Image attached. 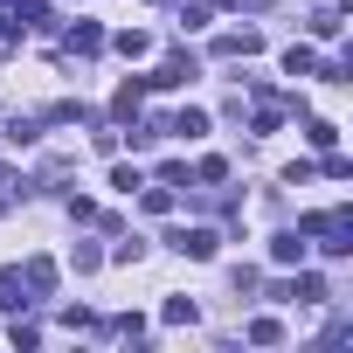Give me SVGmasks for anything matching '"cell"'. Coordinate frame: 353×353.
Segmentation results:
<instances>
[{
	"label": "cell",
	"instance_id": "cell-9",
	"mask_svg": "<svg viewBox=\"0 0 353 353\" xmlns=\"http://www.w3.org/2000/svg\"><path fill=\"white\" fill-rule=\"evenodd\" d=\"M284 70H291V77H312V70H319V56L298 42V49H284Z\"/></svg>",
	"mask_w": 353,
	"mask_h": 353
},
{
	"label": "cell",
	"instance_id": "cell-1",
	"mask_svg": "<svg viewBox=\"0 0 353 353\" xmlns=\"http://www.w3.org/2000/svg\"><path fill=\"white\" fill-rule=\"evenodd\" d=\"M166 243H173V250H181V256H194V263H208V256L222 250V236H215V229H173Z\"/></svg>",
	"mask_w": 353,
	"mask_h": 353
},
{
	"label": "cell",
	"instance_id": "cell-6",
	"mask_svg": "<svg viewBox=\"0 0 353 353\" xmlns=\"http://www.w3.org/2000/svg\"><path fill=\"white\" fill-rule=\"evenodd\" d=\"M166 132H181V139H201V132H208V111H194V104H188V111H173V118H166Z\"/></svg>",
	"mask_w": 353,
	"mask_h": 353
},
{
	"label": "cell",
	"instance_id": "cell-15",
	"mask_svg": "<svg viewBox=\"0 0 353 353\" xmlns=\"http://www.w3.org/2000/svg\"><path fill=\"white\" fill-rule=\"evenodd\" d=\"M145 49H152V42H145L139 28H125V35H118V56H145Z\"/></svg>",
	"mask_w": 353,
	"mask_h": 353
},
{
	"label": "cell",
	"instance_id": "cell-13",
	"mask_svg": "<svg viewBox=\"0 0 353 353\" xmlns=\"http://www.w3.org/2000/svg\"><path fill=\"white\" fill-rule=\"evenodd\" d=\"M139 97H145V83H125L118 90V118H139Z\"/></svg>",
	"mask_w": 353,
	"mask_h": 353
},
{
	"label": "cell",
	"instance_id": "cell-11",
	"mask_svg": "<svg viewBox=\"0 0 353 353\" xmlns=\"http://www.w3.org/2000/svg\"><path fill=\"white\" fill-rule=\"evenodd\" d=\"M305 139H312V145H319V152H332V145H339V132H332V125H325V118H312V125H305Z\"/></svg>",
	"mask_w": 353,
	"mask_h": 353
},
{
	"label": "cell",
	"instance_id": "cell-5",
	"mask_svg": "<svg viewBox=\"0 0 353 353\" xmlns=\"http://www.w3.org/2000/svg\"><path fill=\"white\" fill-rule=\"evenodd\" d=\"M277 298H298V305H325V277H312V270H305V277H298V284H284Z\"/></svg>",
	"mask_w": 353,
	"mask_h": 353
},
{
	"label": "cell",
	"instance_id": "cell-12",
	"mask_svg": "<svg viewBox=\"0 0 353 353\" xmlns=\"http://www.w3.org/2000/svg\"><path fill=\"white\" fill-rule=\"evenodd\" d=\"M250 339H256V346H277L284 325H277V319H250Z\"/></svg>",
	"mask_w": 353,
	"mask_h": 353
},
{
	"label": "cell",
	"instance_id": "cell-3",
	"mask_svg": "<svg viewBox=\"0 0 353 353\" xmlns=\"http://www.w3.org/2000/svg\"><path fill=\"white\" fill-rule=\"evenodd\" d=\"M256 49H263L256 28H229V35H215V56H256Z\"/></svg>",
	"mask_w": 353,
	"mask_h": 353
},
{
	"label": "cell",
	"instance_id": "cell-14",
	"mask_svg": "<svg viewBox=\"0 0 353 353\" xmlns=\"http://www.w3.org/2000/svg\"><path fill=\"white\" fill-rule=\"evenodd\" d=\"M111 188H118V194H139L145 181H139V166H118V173H111Z\"/></svg>",
	"mask_w": 353,
	"mask_h": 353
},
{
	"label": "cell",
	"instance_id": "cell-2",
	"mask_svg": "<svg viewBox=\"0 0 353 353\" xmlns=\"http://www.w3.org/2000/svg\"><path fill=\"white\" fill-rule=\"evenodd\" d=\"M145 83H159V90H181V83H194V56H166Z\"/></svg>",
	"mask_w": 353,
	"mask_h": 353
},
{
	"label": "cell",
	"instance_id": "cell-10",
	"mask_svg": "<svg viewBox=\"0 0 353 353\" xmlns=\"http://www.w3.org/2000/svg\"><path fill=\"white\" fill-rule=\"evenodd\" d=\"M201 312H194V298H166V325H194Z\"/></svg>",
	"mask_w": 353,
	"mask_h": 353
},
{
	"label": "cell",
	"instance_id": "cell-7",
	"mask_svg": "<svg viewBox=\"0 0 353 353\" xmlns=\"http://www.w3.org/2000/svg\"><path fill=\"white\" fill-rule=\"evenodd\" d=\"M70 49H77V56H97V49H104V28L77 21V28H70Z\"/></svg>",
	"mask_w": 353,
	"mask_h": 353
},
{
	"label": "cell",
	"instance_id": "cell-8",
	"mask_svg": "<svg viewBox=\"0 0 353 353\" xmlns=\"http://www.w3.org/2000/svg\"><path fill=\"white\" fill-rule=\"evenodd\" d=\"M270 263H284V270L305 263V236H277V243H270Z\"/></svg>",
	"mask_w": 353,
	"mask_h": 353
},
{
	"label": "cell",
	"instance_id": "cell-4",
	"mask_svg": "<svg viewBox=\"0 0 353 353\" xmlns=\"http://www.w3.org/2000/svg\"><path fill=\"white\" fill-rule=\"evenodd\" d=\"M21 284H28L35 298H49V291H56V263H49V256H28V270H21Z\"/></svg>",
	"mask_w": 353,
	"mask_h": 353
}]
</instances>
